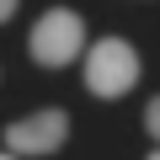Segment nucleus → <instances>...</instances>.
<instances>
[{
	"label": "nucleus",
	"instance_id": "obj_6",
	"mask_svg": "<svg viewBox=\"0 0 160 160\" xmlns=\"http://www.w3.org/2000/svg\"><path fill=\"white\" fill-rule=\"evenodd\" d=\"M0 160H16V155H0Z\"/></svg>",
	"mask_w": 160,
	"mask_h": 160
},
{
	"label": "nucleus",
	"instance_id": "obj_5",
	"mask_svg": "<svg viewBox=\"0 0 160 160\" xmlns=\"http://www.w3.org/2000/svg\"><path fill=\"white\" fill-rule=\"evenodd\" d=\"M16 16V0H0V22H11Z\"/></svg>",
	"mask_w": 160,
	"mask_h": 160
},
{
	"label": "nucleus",
	"instance_id": "obj_2",
	"mask_svg": "<svg viewBox=\"0 0 160 160\" xmlns=\"http://www.w3.org/2000/svg\"><path fill=\"white\" fill-rule=\"evenodd\" d=\"M80 43H86V27H80V16L75 11H43V22L32 27V38H27V48H32V59L43 64V69H59V64H69L75 53H80Z\"/></svg>",
	"mask_w": 160,
	"mask_h": 160
},
{
	"label": "nucleus",
	"instance_id": "obj_4",
	"mask_svg": "<svg viewBox=\"0 0 160 160\" xmlns=\"http://www.w3.org/2000/svg\"><path fill=\"white\" fill-rule=\"evenodd\" d=\"M144 128H149V139L160 144V96H155V102L144 107Z\"/></svg>",
	"mask_w": 160,
	"mask_h": 160
},
{
	"label": "nucleus",
	"instance_id": "obj_1",
	"mask_svg": "<svg viewBox=\"0 0 160 160\" xmlns=\"http://www.w3.org/2000/svg\"><path fill=\"white\" fill-rule=\"evenodd\" d=\"M139 80V53H133V43H123V38H102L91 53H86V86L96 91V96H123L128 86Z\"/></svg>",
	"mask_w": 160,
	"mask_h": 160
},
{
	"label": "nucleus",
	"instance_id": "obj_3",
	"mask_svg": "<svg viewBox=\"0 0 160 160\" xmlns=\"http://www.w3.org/2000/svg\"><path fill=\"white\" fill-rule=\"evenodd\" d=\"M64 133H69V118L59 107H48V112H32V118L11 123L6 128V149L11 155H48V149L64 144Z\"/></svg>",
	"mask_w": 160,
	"mask_h": 160
},
{
	"label": "nucleus",
	"instance_id": "obj_7",
	"mask_svg": "<svg viewBox=\"0 0 160 160\" xmlns=\"http://www.w3.org/2000/svg\"><path fill=\"white\" fill-rule=\"evenodd\" d=\"M149 160H160V149H155V155H149Z\"/></svg>",
	"mask_w": 160,
	"mask_h": 160
}]
</instances>
